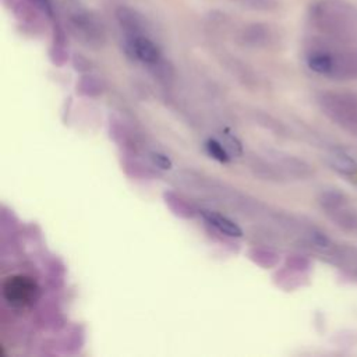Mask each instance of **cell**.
I'll return each instance as SVG.
<instances>
[{"label": "cell", "instance_id": "obj_1", "mask_svg": "<svg viewBox=\"0 0 357 357\" xmlns=\"http://www.w3.org/2000/svg\"><path fill=\"white\" fill-rule=\"evenodd\" d=\"M310 20L326 39L357 45V7L347 0H315Z\"/></svg>", "mask_w": 357, "mask_h": 357}, {"label": "cell", "instance_id": "obj_2", "mask_svg": "<svg viewBox=\"0 0 357 357\" xmlns=\"http://www.w3.org/2000/svg\"><path fill=\"white\" fill-rule=\"evenodd\" d=\"M328 40V43H318L307 52L308 68L331 79H357V45Z\"/></svg>", "mask_w": 357, "mask_h": 357}, {"label": "cell", "instance_id": "obj_3", "mask_svg": "<svg viewBox=\"0 0 357 357\" xmlns=\"http://www.w3.org/2000/svg\"><path fill=\"white\" fill-rule=\"evenodd\" d=\"M322 113L350 135H357V96L350 92L326 91L318 96Z\"/></svg>", "mask_w": 357, "mask_h": 357}, {"label": "cell", "instance_id": "obj_4", "mask_svg": "<svg viewBox=\"0 0 357 357\" xmlns=\"http://www.w3.org/2000/svg\"><path fill=\"white\" fill-rule=\"evenodd\" d=\"M39 294L36 282L26 275H14L3 283V297L13 307H28Z\"/></svg>", "mask_w": 357, "mask_h": 357}, {"label": "cell", "instance_id": "obj_5", "mask_svg": "<svg viewBox=\"0 0 357 357\" xmlns=\"http://www.w3.org/2000/svg\"><path fill=\"white\" fill-rule=\"evenodd\" d=\"M73 28L88 43L100 42L103 39V31L100 24L89 13H78L71 18Z\"/></svg>", "mask_w": 357, "mask_h": 357}, {"label": "cell", "instance_id": "obj_6", "mask_svg": "<svg viewBox=\"0 0 357 357\" xmlns=\"http://www.w3.org/2000/svg\"><path fill=\"white\" fill-rule=\"evenodd\" d=\"M128 49L132 56L146 64H155L160 60V50L155 42L144 35H132L128 40Z\"/></svg>", "mask_w": 357, "mask_h": 357}, {"label": "cell", "instance_id": "obj_7", "mask_svg": "<svg viewBox=\"0 0 357 357\" xmlns=\"http://www.w3.org/2000/svg\"><path fill=\"white\" fill-rule=\"evenodd\" d=\"M116 17L120 22V25L130 32V36L132 35H141V29L144 26V20L141 15L128 7H119L116 11Z\"/></svg>", "mask_w": 357, "mask_h": 357}, {"label": "cell", "instance_id": "obj_8", "mask_svg": "<svg viewBox=\"0 0 357 357\" xmlns=\"http://www.w3.org/2000/svg\"><path fill=\"white\" fill-rule=\"evenodd\" d=\"M329 162L336 172H339L344 176H349V177L357 176V163L347 153H344L342 151H336V152L331 153Z\"/></svg>", "mask_w": 357, "mask_h": 357}, {"label": "cell", "instance_id": "obj_9", "mask_svg": "<svg viewBox=\"0 0 357 357\" xmlns=\"http://www.w3.org/2000/svg\"><path fill=\"white\" fill-rule=\"evenodd\" d=\"M204 218L212 225L215 226L219 231L227 234V236H231V237H240L243 234L241 229L234 223L231 222L230 219H227L226 216H222L219 213H213V212H205L204 213Z\"/></svg>", "mask_w": 357, "mask_h": 357}, {"label": "cell", "instance_id": "obj_10", "mask_svg": "<svg viewBox=\"0 0 357 357\" xmlns=\"http://www.w3.org/2000/svg\"><path fill=\"white\" fill-rule=\"evenodd\" d=\"M266 28L268 26L261 25V24H254V25L247 26L244 29V33H243L244 42L251 43L254 46L268 42L269 38H271V33H269V29H266Z\"/></svg>", "mask_w": 357, "mask_h": 357}, {"label": "cell", "instance_id": "obj_11", "mask_svg": "<svg viewBox=\"0 0 357 357\" xmlns=\"http://www.w3.org/2000/svg\"><path fill=\"white\" fill-rule=\"evenodd\" d=\"M206 149H208L209 155H211L213 159H216V160H219V162H227V160H229V153H227V151H226V149L222 146V144H219L218 141L209 139V141L206 142Z\"/></svg>", "mask_w": 357, "mask_h": 357}, {"label": "cell", "instance_id": "obj_12", "mask_svg": "<svg viewBox=\"0 0 357 357\" xmlns=\"http://www.w3.org/2000/svg\"><path fill=\"white\" fill-rule=\"evenodd\" d=\"M151 158H152L153 163H155L158 167H160V169H170V166H172V162H170V159H169L166 155H162V153H159V152H153V153L151 155Z\"/></svg>", "mask_w": 357, "mask_h": 357}, {"label": "cell", "instance_id": "obj_13", "mask_svg": "<svg viewBox=\"0 0 357 357\" xmlns=\"http://www.w3.org/2000/svg\"><path fill=\"white\" fill-rule=\"evenodd\" d=\"M43 14H46L47 17H52V4L49 0H31Z\"/></svg>", "mask_w": 357, "mask_h": 357}, {"label": "cell", "instance_id": "obj_14", "mask_svg": "<svg viewBox=\"0 0 357 357\" xmlns=\"http://www.w3.org/2000/svg\"><path fill=\"white\" fill-rule=\"evenodd\" d=\"M236 1H241L244 4H251L257 8H259V7L266 8V7H269V4L273 3V0H236Z\"/></svg>", "mask_w": 357, "mask_h": 357}]
</instances>
